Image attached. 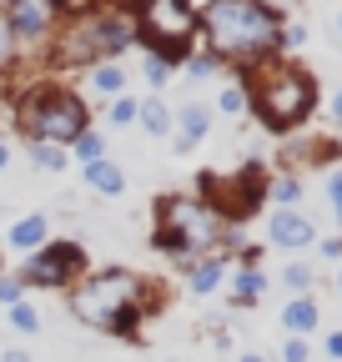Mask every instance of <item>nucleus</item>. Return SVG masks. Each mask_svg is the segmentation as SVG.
Here are the masks:
<instances>
[{
    "label": "nucleus",
    "mask_w": 342,
    "mask_h": 362,
    "mask_svg": "<svg viewBox=\"0 0 342 362\" xmlns=\"http://www.w3.org/2000/svg\"><path fill=\"white\" fill-rule=\"evenodd\" d=\"M337 156H342V141H337Z\"/></svg>",
    "instance_id": "79ce46f5"
},
{
    "label": "nucleus",
    "mask_w": 342,
    "mask_h": 362,
    "mask_svg": "<svg viewBox=\"0 0 342 362\" xmlns=\"http://www.w3.org/2000/svg\"><path fill=\"white\" fill-rule=\"evenodd\" d=\"M337 30H342V16H337Z\"/></svg>",
    "instance_id": "37998d69"
},
{
    "label": "nucleus",
    "mask_w": 342,
    "mask_h": 362,
    "mask_svg": "<svg viewBox=\"0 0 342 362\" xmlns=\"http://www.w3.org/2000/svg\"><path fill=\"white\" fill-rule=\"evenodd\" d=\"M182 267V282L191 297H211L222 282H227V272H232V257L227 252H211V257H191V262H177Z\"/></svg>",
    "instance_id": "f8f14e48"
},
{
    "label": "nucleus",
    "mask_w": 342,
    "mask_h": 362,
    "mask_svg": "<svg viewBox=\"0 0 342 362\" xmlns=\"http://www.w3.org/2000/svg\"><path fill=\"white\" fill-rule=\"evenodd\" d=\"M101 6H131V0H101Z\"/></svg>",
    "instance_id": "ea45409f"
},
{
    "label": "nucleus",
    "mask_w": 342,
    "mask_h": 362,
    "mask_svg": "<svg viewBox=\"0 0 342 362\" xmlns=\"http://www.w3.org/2000/svg\"><path fill=\"white\" fill-rule=\"evenodd\" d=\"M66 307H71V317L81 327L121 337V342H136L141 322L166 307V292L156 287V277H141L131 267H96V272H86L76 287H66Z\"/></svg>",
    "instance_id": "f257e3e1"
},
{
    "label": "nucleus",
    "mask_w": 342,
    "mask_h": 362,
    "mask_svg": "<svg viewBox=\"0 0 342 362\" xmlns=\"http://www.w3.org/2000/svg\"><path fill=\"white\" fill-rule=\"evenodd\" d=\"M327 206H332V216L342 221V166L327 171Z\"/></svg>",
    "instance_id": "2f4dec72"
},
{
    "label": "nucleus",
    "mask_w": 342,
    "mask_h": 362,
    "mask_svg": "<svg viewBox=\"0 0 342 362\" xmlns=\"http://www.w3.org/2000/svg\"><path fill=\"white\" fill-rule=\"evenodd\" d=\"M227 282H232V292H227V302L232 307H256L267 297V272H262V262H237L232 272H227Z\"/></svg>",
    "instance_id": "4468645a"
},
{
    "label": "nucleus",
    "mask_w": 342,
    "mask_h": 362,
    "mask_svg": "<svg viewBox=\"0 0 342 362\" xmlns=\"http://www.w3.org/2000/svg\"><path fill=\"white\" fill-rule=\"evenodd\" d=\"M196 197H201L206 206H217L227 221H247V216L262 211V202H267V176H262V166H242V171H232V176L206 171Z\"/></svg>",
    "instance_id": "1a4fd4ad"
},
{
    "label": "nucleus",
    "mask_w": 342,
    "mask_h": 362,
    "mask_svg": "<svg viewBox=\"0 0 342 362\" xmlns=\"http://www.w3.org/2000/svg\"><path fill=\"white\" fill-rule=\"evenodd\" d=\"M0 21H6V30H11V40H16L20 56L35 51V45H46V35L56 25V16H51L46 0H0Z\"/></svg>",
    "instance_id": "9d476101"
},
{
    "label": "nucleus",
    "mask_w": 342,
    "mask_h": 362,
    "mask_svg": "<svg viewBox=\"0 0 342 362\" xmlns=\"http://www.w3.org/2000/svg\"><path fill=\"white\" fill-rule=\"evenodd\" d=\"M25 302V287L16 282V272H0V307H16Z\"/></svg>",
    "instance_id": "c756f323"
},
{
    "label": "nucleus",
    "mask_w": 342,
    "mask_h": 362,
    "mask_svg": "<svg viewBox=\"0 0 342 362\" xmlns=\"http://www.w3.org/2000/svg\"><path fill=\"white\" fill-rule=\"evenodd\" d=\"M282 362H312V342L307 337H287L282 342Z\"/></svg>",
    "instance_id": "7c9ffc66"
},
{
    "label": "nucleus",
    "mask_w": 342,
    "mask_h": 362,
    "mask_svg": "<svg viewBox=\"0 0 342 362\" xmlns=\"http://www.w3.org/2000/svg\"><path fill=\"white\" fill-rule=\"evenodd\" d=\"M6 242H11V252H20V257L40 252V247L51 242V216H46V211H25L20 221H11Z\"/></svg>",
    "instance_id": "2eb2a0df"
},
{
    "label": "nucleus",
    "mask_w": 342,
    "mask_h": 362,
    "mask_svg": "<svg viewBox=\"0 0 342 362\" xmlns=\"http://www.w3.org/2000/svg\"><path fill=\"white\" fill-rule=\"evenodd\" d=\"M171 111L161 96H141V106H136V126L146 131V136H156V141H171Z\"/></svg>",
    "instance_id": "6ab92c4d"
},
{
    "label": "nucleus",
    "mask_w": 342,
    "mask_h": 362,
    "mask_svg": "<svg viewBox=\"0 0 342 362\" xmlns=\"http://www.w3.org/2000/svg\"><path fill=\"white\" fill-rule=\"evenodd\" d=\"M11 166V136H0V171Z\"/></svg>",
    "instance_id": "e433bc0d"
},
{
    "label": "nucleus",
    "mask_w": 342,
    "mask_h": 362,
    "mask_svg": "<svg viewBox=\"0 0 342 362\" xmlns=\"http://www.w3.org/2000/svg\"><path fill=\"white\" fill-rule=\"evenodd\" d=\"M211 116H217V111H211L206 101H187L177 116H171V146H177L182 156L196 151L206 141V131H211Z\"/></svg>",
    "instance_id": "ddd939ff"
},
{
    "label": "nucleus",
    "mask_w": 342,
    "mask_h": 362,
    "mask_svg": "<svg viewBox=\"0 0 342 362\" xmlns=\"http://www.w3.org/2000/svg\"><path fill=\"white\" fill-rule=\"evenodd\" d=\"M237 362H267V357H262V352H242Z\"/></svg>",
    "instance_id": "58836bf2"
},
{
    "label": "nucleus",
    "mask_w": 342,
    "mask_h": 362,
    "mask_svg": "<svg viewBox=\"0 0 342 362\" xmlns=\"http://www.w3.org/2000/svg\"><path fill=\"white\" fill-rule=\"evenodd\" d=\"M16 66H20V51H16V40H11L6 21H0V81H6V76H16Z\"/></svg>",
    "instance_id": "c85d7f7f"
},
{
    "label": "nucleus",
    "mask_w": 342,
    "mask_h": 362,
    "mask_svg": "<svg viewBox=\"0 0 342 362\" xmlns=\"http://www.w3.org/2000/svg\"><path fill=\"white\" fill-rule=\"evenodd\" d=\"M101 156H106V136H101L96 126L81 131L76 141H71V161H81V166H86V161H101Z\"/></svg>",
    "instance_id": "b1692460"
},
{
    "label": "nucleus",
    "mask_w": 342,
    "mask_h": 362,
    "mask_svg": "<svg viewBox=\"0 0 342 362\" xmlns=\"http://www.w3.org/2000/svg\"><path fill=\"white\" fill-rule=\"evenodd\" d=\"M332 121H337V126H342V86H337V90H332Z\"/></svg>",
    "instance_id": "4c0bfd02"
},
{
    "label": "nucleus",
    "mask_w": 342,
    "mask_h": 362,
    "mask_svg": "<svg viewBox=\"0 0 342 362\" xmlns=\"http://www.w3.org/2000/svg\"><path fill=\"white\" fill-rule=\"evenodd\" d=\"M317 257L322 262H342V237H317Z\"/></svg>",
    "instance_id": "473e14b6"
},
{
    "label": "nucleus",
    "mask_w": 342,
    "mask_h": 362,
    "mask_svg": "<svg viewBox=\"0 0 342 362\" xmlns=\"http://www.w3.org/2000/svg\"><path fill=\"white\" fill-rule=\"evenodd\" d=\"M337 297H342V267H337Z\"/></svg>",
    "instance_id": "a19ab883"
},
{
    "label": "nucleus",
    "mask_w": 342,
    "mask_h": 362,
    "mask_svg": "<svg viewBox=\"0 0 342 362\" xmlns=\"http://www.w3.org/2000/svg\"><path fill=\"white\" fill-rule=\"evenodd\" d=\"M25 161H30L35 171H46V176L71 171V151H66V146H56V141H25Z\"/></svg>",
    "instance_id": "aec40b11"
},
{
    "label": "nucleus",
    "mask_w": 342,
    "mask_h": 362,
    "mask_svg": "<svg viewBox=\"0 0 342 362\" xmlns=\"http://www.w3.org/2000/svg\"><path fill=\"white\" fill-rule=\"evenodd\" d=\"M11 116H16V136L20 141H56L71 151V141L81 131H91V106L76 86H61V81H30L20 96L11 101Z\"/></svg>",
    "instance_id": "423d86ee"
},
{
    "label": "nucleus",
    "mask_w": 342,
    "mask_h": 362,
    "mask_svg": "<svg viewBox=\"0 0 342 362\" xmlns=\"http://www.w3.org/2000/svg\"><path fill=\"white\" fill-rule=\"evenodd\" d=\"M177 71H182L187 81H211V76H217V71H222V61H217V56H211V51H201V45H196V51H191V56H187V61H182Z\"/></svg>",
    "instance_id": "393cba45"
},
{
    "label": "nucleus",
    "mask_w": 342,
    "mask_h": 362,
    "mask_svg": "<svg viewBox=\"0 0 342 362\" xmlns=\"http://www.w3.org/2000/svg\"><path fill=\"white\" fill-rule=\"evenodd\" d=\"M242 86H247V111L262 121L267 131L277 136H292V131H302L317 111V81L312 71L302 66H287V61H262V66H252L242 71Z\"/></svg>",
    "instance_id": "39448f33"
},
{
    "label": "nucleus",
    "mask_w": 342,
    "mask_h": 362,
    "mask_svg": "<svg viewBox=\"0 0 342 362\" xmlns=\"http://www.w3.org/2000/svg\"><path fill=\"white\" fill-rule=\"evenodd\" d=\"M86 272H91V257H86V247L81 242H66V237H51L40 252H30V257H20V272H16V282L30 292H66V287H76Z\"/></svg>",
    "instance_id": "6e6552de"
},
{
    "label": "nucleus",
    "mask_w": 342,
    "mask_h": 362,
    "mask_svg": "<svg viewBox=\"0 0 342 362\" xmlns=\"http://www.w3.org/2000/svg\"><path fill=\"white\" fill-rule=\"evenodd\" d=\"M322 347H327V357H332V362H342V327H337V332H327V342H322Z\"/></svg>",
    "instance_id": "f704fd0d"
},
{
    "label": "nucleus",
    "mask_w": 342,
    "mask_h": 362,
    "mask_svg": "<svg viewBox=\"0 0 342 362\" xmlns=\"http://www.w3.org/2000/svg\"><path fill=\"white\" fill-rule=\"evenodd\" d=\"M6 327H16L20 337H35L40 332V312L30 302H16V307H6Z\"/></svg>",
    "instance_id": "a878e982"
},
{
    "label": "nucleus",
    "mask_w": 342,
    "mask_h": 362,
    "mask_svg": "<svg viewBox=\"0 0 342 362\" xmlns=\"http://www.w3.org/2000/svg\"><path fill=\"white\" fill-rule=\"evenodd\" d=\"M136 106H141V96H116V101H106V126L111 131H126V126H136Z\"/></svg>",
    "instance_id": "5701e85b"
},
{
    "label": "nucleus",
    "mask_w": 342,
    "mask_h": 362,
    "mask_svg": "<svg viewBox=\"0 0 342 362\" xmlns=\"http://www.w3.org/2000/svg\"><path fill=\"white\" fill-rule=\"evenodd\" d=\"M136 45L171 66H182L196 51V6L191 0H131Z\"/></svg>",
    "instance_id": "0eeeda50"
},
{
    "label": "nucleus",
    "mask_w": 342,
    "mask_h": 362,
    "mask_svg": "<svg viewBox=\"0 0 342 362\" xmlns=\"http://www.w3.org/2000/svg\"><path fill=\"white\" fill-rule=\"evenodd\" d=\"M151 247L171 262H191V257H211V252H232V221L206 206L196 192H166L151 211Z\"/></svg>",
    "instance_id": "20e7f679"
},
{
    "label": "nucleus",
    "mask_w": 342,
    "mask_h": 362,
    "mask_svg": "<svg viewBox=\"0 0 342 362\" xmlns=\"http://www.w3.org/2000/svg\"><path fill=\"white\" fill-rule=\"evenodd\" d=\"M267 242L272 247H282V252H307V247H317V226H312V216L307 211H272L267 216Z\"/></svg>",
    "instance_id": "9b49d317"
},
{
    "label": "nucleus",
    "mask_w": 342,
    "mask_h": 362,
    "mask_svg": "<svg viewBox=\"0 0 342 362\" xmlns=\"http://www.w3.org/2000/svg\"><path fill=\"white\" fill-rule=\"evenodd\" d=\"M171 76H177V66H171V61H161V56L141 51V81L151 86V96H161V90L171 86Z\"/></svg>",
    "instance_id": "4be33fe9"
},
{
    "label": "nucleus",
    "mask_w": 342,
    "mask_h": 362,
    "mask_svg": "<svg viewBox=\"0 0 342 362\" xmlns=\"http://www.w3.org/2000/svg\"><path fill=\"white\" fill-rule=\"evenodd\" d=\"M81 176H86V187H91L96 197H121V192H126V171H121L111 156L86 161V166H81Z\"/></svg>",
    "instance_id": "a211bd4d"
},
{
    "label": "nucleus",
    "mask_w": 342,
    "mask_h": 362,
    "mask_svg": "<svg viewBox=\"0 0 342 362\" xmlns=\"http://www.w3.org/2000/svg\"><path fill=\"white\" fill-rule=\"evenodd\" d=\"M302 40H307V30H302V25H282V51H297Z\"/></svg>",
    "instance_id": "72a5a7b5"
},
{
    "label": "nucleus",
    "mask_w": 342,
    "mask_h": 362,
    "mask_svg": "<svg viewBox=\"0 0 342 362\" xmlns=\"http://www.w3.org/2000/svg\"><path fill=\"white\" fill-rule=\"evenodd\" d=\"M317 322H322V307H317L312 292L307 297H287V307H282V332L287 337H312Z\"/></svg>",
    "instance_id": "dca6fc26"
},
{
    "label": "nucleus",
    "mask_w": 342,
    "mask_h": 362,
    "mask_svg": "<svg viewBox=\"0 0 342 362\" xmlns=\"http://www.w3.org/2000/svg\"><path fill=\"white\" fill-rule=\"evenodd\" d=\"M86 86H91L101 101H116V96H126V86H131V71L121 61H101V66L86 71Z\"/></svg>",
    "instance_id": "f3484780"
},
{
    "label": "nucleus",
    "mask_w": 342,
    "mask_h": 362,
    "mask_svg": "<svg viewBox=\"0 0 342 362\" xmlns=\"http://www.w3.org/2000/svg\"><path fill=\"white\" fill-rule=\"evenodd\" d=\"M196 45L222 66H262L282 51V11L267 0H206L196 11Z\"/></svg>",
    "instance_id": "f03ea898"
},
{
    "label": "nucleus",
    "mask_w": 342,
    "mask_h": 362,
    "mask_svg": "<svg viewBox=\"0 0 342 362\" xmlns=\"http://www.w3.org/2000/svg\"><path fill=\"white\" fill-rule=\"evenodd\" d=\"M211 111H217V116H242V111H247V86H242V81H227Z\"/></svg>",
    "instance_id": "cd10ccee"
},
{
    "label": "nucleus",
    "mask_w": 342,
    "mask_h": 362,
    "mask_svg": "<svg viewBox=\"0 0 342 362\" xmlns=\"http://www.w3.org/2000/svg\"><path fill=\"white\" fill-rule=\"evenodd\" d=\"M312 282H317V277H312V267H307V262H287V267H282V287H287L292 297H307Z\"/></svg>",
    "instance_id": "bb28decb"
},
{
    "label": "nucleus",
    "mask_w": 342,
    "mask_h": 362,
    "mask_svg": "<svg viewBox=\"0 0 342 362\" xmlns=\"http://www.w3.org/2000/svg\"><path fill=\"white\" fill-rule=\"evenodd\" d=\"M0 362H30V352H25V347H6V352H0Z\"/></svg>",
    "instance_id": "c9c22d12"
},
{
    "label": "nucleus",
    "mask_w": 342,
    "mask_h": 362,
    "mask_svg": "<svg viewBox=\"0 0 342 362\" xmlns=\"http://www.w3.org/2000/svg\"><path fill=\"white\" fill-rule=\"evenodd\" d=\"M267 202H277L282 211H292L297 202H302V176H297V171H277L267 181Z\"/></svg>",
    "instance_id": "412c9836"
},
{
    "label": "nucleus",
    "mask_w": 342,
    "mask_h": 362,
    "mask_svg": "<svg viewBox=\"0 0 342 362\" xmlns=\"http://www.w3.org/2000/svg\"><path fill=\"white\" fill-rule=\"evenodd\" d=\"M136 45L131 6H86L51 25L46 35V71H91L101 61H121Z\"/></svg>",
    "instance_id": "7ed1b4c3"
}]
</instances>
